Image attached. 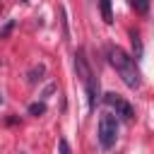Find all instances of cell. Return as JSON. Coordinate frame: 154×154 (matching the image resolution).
<instances>
[{
  "label": "cell",
  "mask_w": 154,
  "mask_h": 154,
  "mask_svg": "<svg viewBox=\"0 0 154 154\" xmlns=\"http://www.w3.org/2000/svg\"><path fill=\"white\" fill-rule=\"evenodd\" d=\"M130 41H132V48H135V60L137 58H142V41H140V34L137 31H130Z\"/></svg>",
  "instance_id": "5b68a950"
},
{
  "label": "cell",
  "mask_w": 154,
  "mask_h": 154,
  "mask_svg": "<svg viewBox=\"0 0 154 154\" xmlns=\"http://www.w3.org/2000/svg\"><path fill=\"white\" fill-rule=\"evenodd\" d=\"M24 2H26V0H24Z\"/></svg>",
  "instance_id": "8fae6325"
},
{
  "label": "cell",
  "mask_w": 154,
  "mask_h": 154,
  "mask_svg": "<svg viewBox=\"0 0 154 154\" xmlns=\"http://www.w3.org/2000/svg\"><path fill=\"white\" fill-rule=\"evenodd\" d=\"M99 7H101V19L106 24H113V10H111V0H99Z\"/></svg>",
  "instance_id": "277c9868"
},
{
  "label": "cell",
  "mask_w": 154,
  "mask_h": 154,
  "mask_svg": "<svg viewBox=\"0 0 154 154\" xmlns=\"http://www.w3.org/2000/svg\"><path fill=\"white\" fill-rule=\"evenodd\" d=\"M58 149H60V154H72V149H70V144H67V140H65V137H60V140H58Z\"/></svg>",
  "instance_id": "9c48e42d"
},
{
  "label": "cell",
  "mask_w": 154,
  "mask_h": 154,
  "mask_svg": "<svg viewBox=\"0 0 154 154\" xmlns=\"http://www.w3.org/2000/svg\"><path fill=\"white\" fill-rule=\"evenodd\" d=\"M108 60L116 67L118 77L125 82V87H130V89H137L140 87L142 79H140V70H137V63H135L132 55H128L123 48L113 46V48H108Z\"/></svg>",
  "instance_id": "6da1fadb"
},
{
  "label": "cell",
  "mask_w": 154,
  "mask_h": 154,
  "mask_svg": "<svg viewBox=\"0 0 154 154\" xmlns=\"http://www.w3.org/2000/svg\"><path fill=\"white\" fill-rule=\"evenodd\" d=\"M132 7H135V12L147 14L149 12V0H132Z\"/></svg>",
  "instance_id": "ba28073f"
},
{
  "label": "cell",
  "mask_w": 154,
  "mask_h": 154,
  "mask_svg": "<svg viewBox=\"0 0 154 154\" xmlns=\"http://www.w3.org/2000/svg\"><path fill=\"white\" fill-rule=\"evenodd\" d=\"M96 137H99V144L101 149H113L116 142H118V118L113 113H103L99 118V128H96Z\"/></svg>",
  "instance_id": "7a4b0ae2"
},
{
  "label": "cell",
  "mask_w": 154,
  "mask_h": 154,
  "mask_svg": "<svg viewBox=\"0 0 154 154\" xmlns=\"http://www.w3.org/2000/svg\"><path fill=\"white\" fill-rule=\"evenodd\" d=\"M43 72H46V67H43V65L34 67V70L29 72V84H36V82H41V79H43Z\"/></svg>",
  "instance_id": "8992f818"
},
{
  "label": "cell",
  "mask_w": 154,
  "mask_h": 154,
  "mask_svg": "<svg viewBox=\"0 0 154 154\" xmlns=\"http://www.w3.org/2000/svg\"><path fill=\"white\" fill-rule=\"evenodd\" d=\"M0 103H2V96H0Z\"/></svg>",
  "instance_id": "30bf717a"
},
{
  "label": "cell",
  "mask_w": 154,
  "mask_h": 154,
  "mask_svg": "<svg viewBox=\"0 0 154 154\" xmlns=\"http://www.w3.org/2000/svg\"><path fill=\"white\" fill-rule=\"evenodd\" d=\"M103 101H106V106H111V108H116V116H120V118H125V120H132V116H135V108L120 96V94H106L103 96Z\"/></svg>",
  "instance_id": "3957f363"
},
{
  "label": "cell",
  "mask_w": 154,
  "mask_h": 154,
  "mask_svg": "<svg viewBox=\"0 0 154 154\" xmlns=\"http://www.w3.org/2000/svg\"><path fill=\"white\" fill-rule=\"evenodd\" d=\"M43 113H46V103H43V101L29 103V116H43Z\"/></svg>",
  "instance_id": "52a82bcc"
}]
</instances>
